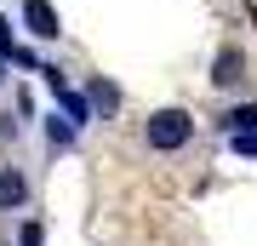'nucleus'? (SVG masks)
<instances>
[{
	"instance_id": "f257e3e1",
	"label": "nucleus",
	"mask_w": 257,
	"mask_h": 246,
	"mask_svg": "<svg viewBox=\"0 0 257 246\" xmlns=\"http://www.w3.org/2000/svg\"><path fill=\"white\" fill-rule=\"evenodd\" d=\"M189 132H194V120H189L183 109H155V115H149V126H143L149 149H160V155L183 149V143H189Z\"/></svg>"
},
{
	"instance_id": "f03ea898",
	"label": "nucleus",
	"mask_w": 257,
	"mask_h": 246,
	"mask_svg": "<svg viewBox=\"0 0 257 246\" xmlns=\"http://www.w3.org/2000/svg\"><path fill=\"white\" fill-rule=\"evenodd\" d=\"M23 29H29L35 40H57V35H63L57 6H52V0H23Z\"/></svg>"
},
{
	"instance_id": "7ed1b4c3",
	"label": "nucleus",
	"mask_w": 257,
	"mask_h": 246,
	"mask_svg": "<svg viewBox=\"0 0 257 246\" xmlns=\"http://www.w3.org/2000/svg\"><path fill=\"white\" fill-rule=\"evenodd\" d=\"M240 74H246V57H240L234 46H223V52H217V63H211V86H223V92H229V86H240Z\"/></svg>"
},
{
	"instance_id": "20e7f679",
	"label": "nucleus",
	"mask_w": 257,
	"mask_h": 246,
	"mask_svg": "<svg viewBox=\"0 0 257 246\" xmlns=\"http://www.w3.org/2000/svg\"><path fill=\"white\" fill-rule=\"evenodd\" d=\"M23 201H29V183H23V172L6 166V172H0V212H18Z\"/></svg>"
},
{
	"instance_id": "39448f33",
	"label": "nucleus",
	"mask_w": 257,
	"mask_h": 246,
	"mask_svg": "<svg viewBox=\"0 0 257 246\" xmlns=\"http://www.w3.org/2000/svg\"><path fill=\"white\" fill-rule=\"evenodd\" d=\"M223 132H257V103H240V109L223 115Z\"/></svg>"
},
{
	"instance_id": "423d86ee",
	"label": "nucleus",
	"mask_w": 257,
	"mask_h": 246,
	"mask_svg": "<svg viewBox=\"0 0 257 246\" xmlns=\"http://www.w3.org/2000/svg\"><path fill=\"white\" fill-rule=\"evenodd\" d=\"M52 98H57V103H63V115L74 120V126H80V120H86V115H92V103H86V98H74V92H69V86H57V92H52Z\"/></svg>"
},
{
	"instance_id": "0eeeda50",
	"label": "nucleus",
	"mask_w": 257,
	"mask_h": 246,
	"mask_svg": "<svg viewBox=\"0 0 257 246\" xmlns=\"http://www.w3.org/2000/svg\"><path fill=\"white\" fill-rule=\"evenodd\" d=\"M46 143H52V149H69V143H74V120H57V115H52V120H46Z\"/></svg>"
},
{
	"instance_id": "6e6552de",
	"label": "nucleus",
	"mask_w": 257,
	"mask_h": 246,
	"mask_svg": "<svg viewBox=\"0 0 257 246\" xmlns=\"http://www.w3.org/2000/svg\"><path fill=\"white\" fill-rule=\"evenodd\" d=\"M92 103H97V109H114V103H120V92H114L109 80H92Z\"/></svg>"
},
{
	"instance_id": "1a4fd4ad",
	"label": "nucleus",
	"mask_w": 257,
	"mask_h": 246,
	"mask_svg": "<svg viewBox=\"0 0 257 246\" xmlns=\"http://www.w3.org/2000/svg\"><path fill=\"white\" fill-rule=\"evenodd\" d=\"M229 143H234V155H251L257 160V132H229Z\"/></svg>"
},
{
	"instance_id": "9d476101",
	"label": "nucleus",
	"mask_w": 257,
	"mask_h": 246,
	"mask_svg": "<svg viewBox=\"0 0 257 246\" xmlns=\"http://www.w3.org/2000/svg\"><path fill=\"white\" fill-rule=\"evenodd\" d=\"M40 240H46V229H40V223H23V235H18V246H40Z\"/></svg>"
},
{
	"instance_id": "9b49d317",
	"label": "nucleus",
	"mask_w": 257,
	"mask_h": 246,
	"mask_svg": "<svg viewBox=\"0 0 257 246\" xmlns=\"http://www.w3.org/2000/svg\"><path fill=\"white\" fill-rule=\"evenodd\" d=\"M12 52H18V46H12V23L0 18V57H12Z\"/></svg>"
},
{
	"instance_id": "f8f14e48",
	"label": "nucleus",
	"mask_w": 257,
	"mask_h": 246,
	"mask_svg": "<svg viewBox=\"0 0 257 246\" xmlns=\"http://www.w3.org/2000/svg\"><path fill=\"white\" fill-rule=\"evenodd\" d=\"M0 80H6V57H0Z\"/></svg>"
}]
</instances>
